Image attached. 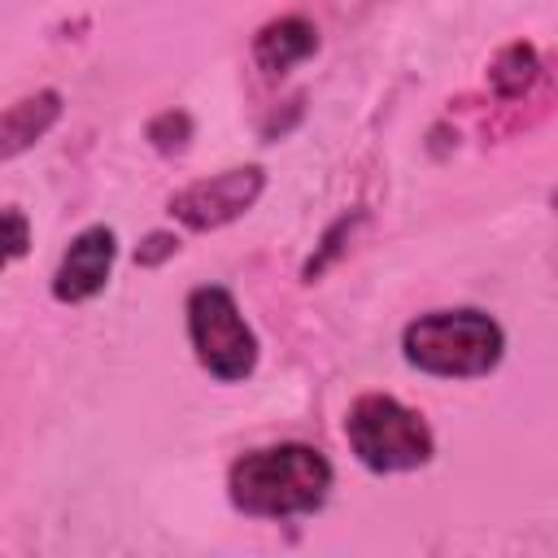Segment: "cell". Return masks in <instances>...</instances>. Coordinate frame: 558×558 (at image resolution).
I'll return each mask as SVG.
<instances>
[{
	"instance_id": "cell-2",
	"label": "cell",
	"mask_w": 558,
	"mask_h": 558,
	"mask_svg": "<svg viewBox=\"0 0 558 558\" xmlns=\"http://www.w3.org/2000/svg\"><path fill=\"white\" fill-rule=\"evenodd\" d=\"M501 353L506 331L484 310H432L401 331V357L436 379H480L497 371Z\"/></svg>"
},
{
	"instance_id": "cell-7",
	"label": "cell",
	"mask_w": 558,
	"mask_h": 558,
	"mask_svg": "<svg viewBox=\"0 0 558 558\" xmlns=\"http://www.w3.org/2000/svg\"><path fill=\"white\" fill-rule=\"evenodd\" d=\"M314 48H318V31L301 13H283V17L257 26V35H253V61L266 74H288L292 65L314 57Z\"/></svg>"
},
{
	"instance_id": "cell-4",
	"label": "cell",
	"mask_w": 558,
	"mask_h": 558,
	"mask_svg": "<svg viewBox=\"0 0 558 558\" xmlns=\"http://www.w3.org/2000/svg\"><path fill=\"white\" fill-rule=\"evenodd\" d=\"M187 340L196 362L218 379V384H240L257 366V336L244 323L235 296L222 283H201L187 292Z\"/></svg>"
},
{
	"instance_id": "cell-13",
	"label": "cell",
	"mask_w": 558,
	"mask_h": 558,
	"mask_svg": "<svg viewBox=\"0 0 558 558\" xmlns=\"http://www.w3.org/2000/svg\"><path fill=\"white\" fill-rule=\"evenodd\" d=\"M549 201H554V209H558V187H554V196H549Z\"/></svg>"
},
{
	"instance_id": "cell-5",
	"label": "cell",
	"mask_w": 558,
	"mask_h": 558,
	"mask_svg": "<svg viewBox=\"0 0 558 558\" xmlns=\"http://www.w3.org/2000/svg\"><path fill=\"white\" fill-rule=\"evenodd\" d=\"M262 187H266L262 166H231V170H218V174L196 179L183 192H174L170 218H179L187 231H214V227L244 218L257 205Z\"/></svg>"
},
{
	"instance_id": "cell-9",
	"label": "cell",
	"mask_w": 558,
	"mask_h": 558,
	"mask_svg": "<svg viewBox=\"0 0 558 558\" xmlns=\"http://www.w3.org/2000/svg\"><path fill=\"white\" fill-rule=\"evenodd\" d=\"M536 70H541L536 48H532V44H510V48H501L497 61L488 65V83H493L497 96H523V92L536 83Z\"/></svg>"
},
{
	"instance_id": "cell-8",
	"label": "cell",
	"mask_w": 558,
	"mask_h": 558,
	"mask_svg": "<svg viewBox=\"0 0 558 558\" xmlns=\"http://www.w3.org/2000/svg\"><path fill=\"white\" fill-rule=\"evenodd\" d=\"M57 118H61V92H52V87H39V92L13 100L0 118V157L13 161L17 153H26L35 140L48 135V126Z\"/></svg>"
},
{
	"instance_id": "cell-11",
	"label": "cell",
	"mask_w": 558,
	"mask_h": 558,
	"mask_svg": "<svg viewBox=\"0 0 558 558\" xmlns=\"http://www.w3.org/2000/svg\"><path fill=\"white\" fill-rule=\"evenodd\" d=\"M174 253H179V235H174V231H148L144 244L135 248V262H140V266H161V262L174 257Z\"/></svg>"
},
{
	"instance_id": "cell-10",
	"label": "cell",
	"mask_w": 558,
	"mask_h": 558,
	"mask_svg": "<svg viewBox=\"0 0 558 558\" xmlns=\"http://www.w3.org/2000/svg\"><path fill=\"white\" fill-rule=\"evenodd\" d=\"M148 140H153L157 153H179L192 140V118L183 109H166L148 122Z\"/></svg>"
},
{
	"instance_id": "cell-12",
	"label": "cell",
	"mask_w": 558,
	"mask_h": 558,
	"mask_svg": "<svg viewBox=\"0 0 558 558\" xmlns=\"http://www.w3.org/2000/svg\"><path fill=\"white\" fill-rule=\"evenodd\" d=\"M26 253V218L17 205L4 209V262H17Z\"/></svg>"
},
{
	"instance_id": "cell-1",
	"label": "cell",
	"mask_w": 558,
	"mask_h": 558,
	"mask_svg": "<svg viewBox=\"0 0 558 558\" xmlns=\"http://www.w3.org/2000/svg\"><path fill=\"white\" fill-rule=\"evenodd\" d=\"M331 493V462L314 445H266L248 449L227 471V497L248 519H301L314 514Z\"/></svg>"
},
{
	"instance_id": "cell-6",
	"label": "cell",
	"mask_w": 558,
	"mask_h": 558,
	"mask_svg": "<svg viewBox=\"0 0 558 558\" xmlns=\"http://www.w3.org/2000/svg\"><path fill=\"white\" fill-rule=\"evenodd\" d=\"M113 257H118V235L113 227L96 222V227H83L70 248L61 253L57 270H52V296L61 305H78V301H92L109 275H113Z\"/></svg>"
},
{
	"instance_id": "cell-3",
	"label": "cell",
	"mask_w": 558,
	"mask_h": 558,
	"mask_svg": "<svg viewBox=\"0 0 558 558\" xmlns=\"http://www.w3.org/2000/svg\"><path fill=\"white\" fill-rule=\"evenodd\" d=\"M344 440L353 458L375 475L418 471L436 453V436L418 410L388 392H362L344 414Z\"/></svg>"
}]
</instances>
